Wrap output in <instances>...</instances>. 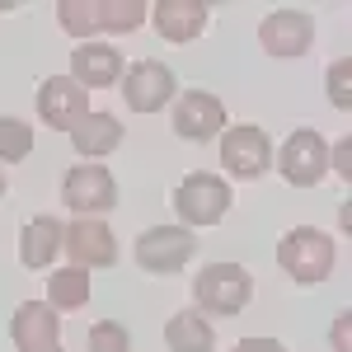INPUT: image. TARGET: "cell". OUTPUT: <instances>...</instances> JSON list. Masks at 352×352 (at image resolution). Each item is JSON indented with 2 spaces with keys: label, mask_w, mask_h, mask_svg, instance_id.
<instances>
[{
  "label": "cell",
  "mask_w": 352,
  "mask_h": 352,
  "mask_svg": "<svg viewBox=\"0 0 352 352\" xmlns=\"http://www.w3.org/2000/svg\"><path fill=\"white\" fill-rule=\"evenodd\" d=\"M174 136H184V141H212L221 136L230 122H226V104H221L212 89H184L179 99H174Z\"/></svg>",
  "instance_id": "cell-12"
},
{
  "label": "cell",
  "mask_w": 352,
  "mask_h": 352,
  "mask_svg": "<svg viewBox=\"0 0 352 352\" xmlns=\"http://www.w3.org/2000/svg\"><path fill=\"white\" fill-rule=\"evenodd\" d=\"M235 352H287V348H282L277 338H240Z\"/></svg>",
  "instance_id": "cell-25"
},
{
  "label": "cell",
  "mask_w": 352,
  "mask_h": 352,
  "mask_svg": "<svg viewBox=\"0 0 352 352\" xmlns=\"http://www.w3.org/2000/svg\"><path fill=\"white\" fill-rule=\"evenodd\" d=\"M56 24L80 43L99 38V33H136L146 24V5L141 0H61Z\"/></svg>",
  "instance_id": "cell-1"
},
{
  "label": "cell",
  "mask_w": 352,
  "mask_h": 352,
  "mask_svg": "<svg viewBox=\"0 0 352 352\" xmlns=\"http://www.w3.org/2000/svg\"><path fill=\"white\" fill-rule=\"evenodd\" d=\"M122 104L132 113H160L174 104L179 94V76L164 66V61H136V66H122Z\"/></svg>",
  "instance_id": "cell-7"
},
{
  "label": "cell",
  "mask_w": 352,
  "mask_h": 352,
  "mask_svg": "<svg viewBox=\"0 0 352 352\" xmlns=\"http://www.w3.org/2000/svg\"><path fill=\"white\" fill-rule=\"evenodd\" d=\"M132 254H136V268L141 272L169 277V272H179L197 254V235H192L188 226H151V230L136 235Z\"/></svg>",
  "instance_id": "cell-6"
},
{
  "label": "cell",
  "mask_w": 352,
  "mask_h": 352,
  "mask_svg": "<svg viewBox=\"0 0 352 352\" xmlns=\"http://www.w3.org/2000/svg\"><path fill=\"white\" fill-rule=\"evenodd\" d=\"M61 249L71 258V268H113L118 263V240H113L109 221L99 217H76L61 226Z\"/></svg>",
  "instance_id": "cell-10"
},
{
  "label": "cell",
  "mask_w": 352,
  "mask_h": 352,
  "mask_svg": "<svg viewBox=\"0 0 352 352\" xmlns=\"http://www.w3.org/2000/svg\"><path fill=\"white\" fill-rule=\"evenodd\" d=\"M258 43L277 61H296V56H305L315 47V19L305 10H272L258 24Z\"/></svg>",
  "instance_id": "cell-11"
},
{
  "label": "cell",
  "mask_w": 352,
  "mask_h": 352,
  "mask_svg": "<svg viewBox=\"0 0 352 352\" xmlns=\"http://www.w3.org/2000/svg\"><path fill=\"white\" fill-rule=\"evenodd\" d=\"M47 305H52L56 315L66 310H85L89 305V272L85 268H61V272H52L47 277Z\"/></svg>",
  "instance_id": "cell-20"
},
{
  "label": "cell",
  "mask_w": 352,
  "mask_h": 352,
  "mask_svg": "<svg viewBox=\"0 0 352 352\" xmlns=\"http://www.w3.org/2000/svg\"><path fill=\"white\" fill-rule=\"evenodd\" d=\"M71 80L80 89H113L122 80V52L113 43H76L71 52Z\"/></svg>",
  "instance_id": "cell-15"
},
{
  "label": "cell",
  "mask_w": 352,
  "mask_h": 352,
  "mask_svg": "<svg viewBox=\"0 0 352 352\" xmlns=\"http://www.w3.org/2000/svg\"><path fill=\"white\" fill-rule=\"evenodd\" d=\"M348 76H352V61L348 56H338L333 66H329V99H333V109H352V94H348Z\"/></svg>",
  "instance_id": "cell-23"
},
{
  "label": "cell",
  "mask_w": 352,
  "mask_h": 352,
  "mask_svg": "<svg viewBox=\"0 0 352 352\" xmlns=\"http://www.w3.org/2000/svg\"><path fill=\"white\" fill-rule=\"evenodd\" d=\"M85 113H89V89H80L71 76H47V80L38 85V118L47 127L71 132Z\"/></svg>",
  "instance_id": "cell-14"
},
{
  "label": "cell",
  "mask_w": 352,
  "mask_h": 352,
  "mask_svg": "<svg viewBox=\"0 0 352 352\" xmlns=\"http://www.w3.org/2000/svg\"><path fill=\"white\" fill-rule=\"evenodd\" d=\"M151 24L164 43H192L207 28V5L202 0H160L151 10Z\"/></svg>",
  "instance_id": "cell-17"
},
{
  "label": "cell",
  "mask_w": 352,
  "mask_h": 352,
  "mask_svg": "<svg viewBox=\"0 0 352 352\" xmlns=\"http://www.w3.org/2000/svg\"><path fill=\"white\" fill-rule=\"evenodd\" d=\"M61 202L76 212V217H109L118 207V179L109 174V164H71L66 179H61Z\"/></svg>",
  "instance_id": "cell-5"
},
{
  "label": "cell",
  "mask_w": 352,
  "mask_h": 352,
  "mask_svg": "<svg viewBox=\"0 0 352 352\" xmlns=\"http://www.w3.org/2000/svg\"><path fill=\"white\" fill-rule=\"evenodd\" d=\"M230 202H235L230 184L221 174H212V169H192L188 179L174 188V212H179L184 226H217L230 212Z\"/></svg>",
  "instance_id": "cell-4"
},
{
  "label": "cell",
  "mask_w": 352,
  "mask_h": 352,
  "mask_svg": "<svg viewBox=\"0 0 352 352\" xmlns=\"http://www.w3.org/2000/svg\"><path fill=\"white\" fill-rule=\"evenodd\" d=\"M164 348L169 352H217V333L207 324V315L179 310V315L164 324Z\"/></svg>",
  "instance_id": "cell-19"
},
{
  "label": "cell",
  "mask_w": 352,
  "mask_h": 352,
  "mask_svg": "<svg viewBox=\"0 0 352 352\" xmlns=\"http://www.w3.org/2000/svg\"><path fill=\"white\" fill-rule=\"evenodd\" d=\"M0 197H5V174H0Z\"/></svg>",
  "instance_id": "cell-27"
},
{
  "label": "cell",
  "mask_w": 352,
  "mask_h": 352,
  "mask_svg": "<svg viewBox=\"0 0 352 352\" xmlns=\"http://www.w3.org/2000/svg\"><path fill=\"white\" fill-rule=\"evenodd\" d=\"M56 249H61V221L56 217H33L24 230H19V263H24L28 272L52 268Z\"/></svg>",
  "instance_id": "cell-18"
},
{
  "label": "cell",
  "mask_w": 352,
  "mask_h": 352,
  "mask_svg": "<svg viewBox=\"0 0 352 352\" xmlns=\"http://www.w3.org/2000/svg\"><path fill=\"white\" fill-rule=\"evenodd\" d=\"M272 160H277L282 179H287L292 188H315L329 174V146L315 127H296V132L282 141V151H277Z\"/></svg>",
  "instance_id": "cell-8"
},
{
  "label": "cell",
  "mask_w": 352,
  "mask_h": 352,
  "mask_svg": "<svg viewBox=\"0 0 352 352\" xmlns=\"http://www.w3.org/2000/svg\"><path fill=\"white\" fill-rule=\"evenodd\" d=\"M89 352H132V333L118 320H99L89 324Z\"/></svg>",
  "instance_id": "cell-22"
},
{
  "label": "cell",
  "mask_w": 352,
  "mask_h": 352,
  "mask_svg": "<svg viewBox=\"0 0 352 352\" xmlns=\"http://www.w3.org/2000/svg\"><path fill=\"white\" fill-rule=\"evenodd\" d=\"M10 338H14V352H66L61 348L56 310L47 300H24L10 315Z\"/></svg>",
  "instance_id": "cell-13"
},
{
  "label": "cell",
  "mask_w": 352,
  "mask_h": 352,
  "mask_svg": "<svg viewBox=\"0 0 352 352\" xmlns=\"http://www.w3.org/2000/svg\"><path fill=\"white\" fill-rule=\"evenodd\" d=\"M254 296V277L240 263H207V268L192 277V300H197V315H217L230 320L240 315Z\"/></svg>",
  "instance_id": "cell-3"
},
{
  "label": "cell",
  "mask_w": 352,
  "mask_h": 352,
  "mask_svg": "<svg viewBox=\"0 0 352 352\" xmlns=\"http://www.w3.org/2000/svg\"><path fill=\"white\" fill-rule=\"evenodd\" d=\"M352 141H338V146H329V169H338V174H343V179H348L352 174Z\"/></svg>",
  "instance_id": "cell-24"
},
{
  "label": "cell",
  "mask_w": 352,
  "mask_h": 352,
  "mask_svg": "<svg viewBox=\"0 0 352 352\" xmlns=\"http://www.w3.org/2000/svg\"><path fill=\"white\" fill-rule=\"evenodd\" d=\"M71 146H76V155H85V164H104V155H113L118 146H122V122L113 118V113H85L80 122L71 127Z\"/></svg>",
  "instance_id": "cell-16"
},
{
  "label": "cell",
  "mask_w": 352,
  "mask_h": 352,
  "mask_svg": "<svg viewBox=\"0 0 352 352\" xmlns=\"http://www.w3.org/2000/svg\"><path fill=\"white\" fill-rule=\"evenodd\" d=\"M272 164V141L254 122H235L221 132V169L230 179H263Z\"/></svg>",
  "instance_id": "cell-9"
},
{
  "label": "cell",
  "mask_w": 352,
  "mask_h": 352,
  "mask_svg": "<svg viewBox=\"0 0 352 352\" xmlns=\"http://www.w3.org/2000/svg\"><path fill=\"white\" fill-rule=\"evenodd\" d=\"M28 155H33V127L24 118H0V160L24 164Z\"/></svg>",
  "instance_id": "cell-21"
},
{
  "label": "cell",
  "mask_w": 352,
  "mask_h": 352,
  "mask_svg": "<svg viewBox=\"0 0 352 352\" xmlns=\"http://www.w3.org/2000/svg\"><path fill=\"white\" fill-rule=\"evenodd\" d=\"M333 352H348V315L333 320Z\"/></svg>",
  "instance_id": "cell-26"
},
{
  "label": "cell",
  "mask_w": 352,
  "mask_h": 352,
  "mask_svg": "<svg viewBox=\"0 0 352 352\" xmlns=\"http://www.w3.org/2000/svg\"><path fill=\"white\" fill-rule=\"evenodd\" d=\"M333 240H329L324 230H315V226H296V230H287L282 244H277V263L282 272L300 282V287H320L333 277Z\"/></svg>",
  "instance_id": "cell-2"
}]
</instances>
